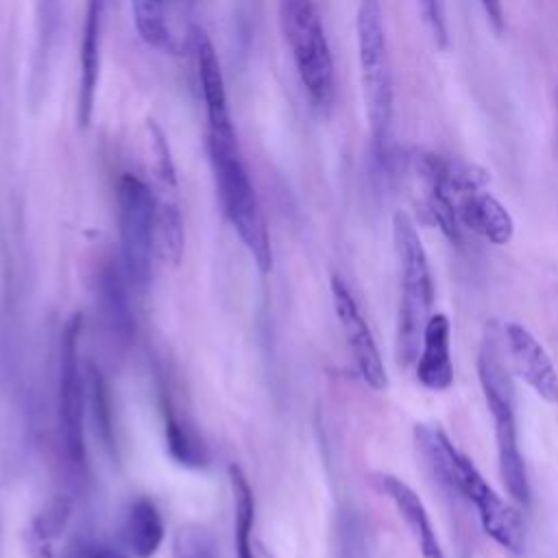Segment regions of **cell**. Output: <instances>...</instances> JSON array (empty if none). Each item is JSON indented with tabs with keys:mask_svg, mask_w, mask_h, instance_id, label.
I'll list each match as a JSON object with an SVG mask.
<instances>
[{
	"mask_svg": "<svg viewBox=\"0 0 558 558\" xmlns=\"http://www.w3.org/2000/svg\"><path fill=\"white\" fill-rule=\"evenodd\" d=\"M414 438L434 475L449 490H456L473 504L482 530L501 549L521 554L525 547V527L519 512L493 490L471 458L460 453L438 425L418 423L414 427Z\"/></svg>",
	"mask_w": 558,
	"mask_h": 558,
	"instance_id": "6da1fadb",
	"label": "cell"
},
{
	"mask_svg": "<svg viewBox=\"0 0 558 558\" xmlns=\"http://www.w3.org/2000/svg\"><path fill=\"white\" fill-rule=\"evenodd\" d=\"M207 150L220 207L240 242L262 272L272 268V246L266 218L240 153L235 129L207 131Z\"/></svg>",
	"mask_w": 558,
	"mask_h": 558,
	"instance_id": "7a4b0ae2",
	"label": "cell"
},
{
	"mask_svg": "<svg viewBox=\"0 0 558 558\" xmlns=\"http://www.w3.org/2000/svg\"><path fill=\"white\" fill-rule=\"evenodd\" d=\"M392 242L399 262V310L395 331L397 364L408 368L416 362L423 329L434 307V281L423 240L405 211L392 216Z\"/></svg>",
	"mask_w": 558,
	"mask_h": 558,
	"instance_id": "3957f363",
	"label": "cell"
},
{
	"mask_svg": "<svg viewBox=\"0 0 558 558\" xmlns=\"http://www.w3.org/2000/svg\"><path fill=\"white\" fill-rule=\"evenodd\" d=\"M477 377H480V386H482L488 412L495 423L499 477L508 495L514 501L527 506L532 499V490H530L523 453L517 440L514 388H512L508 368L501 362V351L493 331H488L482 340L480 355H477Z\"/></svg>",
	"mask_w": 558,
	"mask_h": 558,
	"instance_id": "277c9868",
	"label": "cell"
},
{
	"mask_svg": "<svg viewBox=\"0 0 558 558\" xmlns=\"http://www.w3.org/2000/svg\"><path fill=\"white\" fill-rule=\"evenodd\" d=\"M355 39L368 131L375 148L384 153L395 116V83L379 0H360L355 11Z\"/></svg>",
	"mask_w": 558,
	"mask_h": 558,
	"instance_id": "5b68a950",
	"label": "cell"
},
{
	"mask_svg": "<svg viewBox=\"0 0 558 558\" xmlns=\"http://www.w3.org/2000/svg\"><path fill=\"white\" fill-rule=\"evenodd\" d=\"M279 28L310 100L316 107H329L336 94V74L314 0H279Z\"/></svg>",
	"mask_w": 558,
	"mask_h": 558,
	"instance_id": "8992f818",
	"label": "cell"
},
{
	"mask_svg": "<svg viewBox=\"0 0 558 558\" xmlns=\"http://www.w3.org/2000/svg\"><path fill=\"white\" fill-rule=\"evenodd\" d=\"M118 231L120 264L133 288L144 292L153 277V257L157 248L155 216L157 196L135 174H122L118 181Z\"/></svg>",
	"mask_w": 558,
	"mask_h": 558,
	"instance_id": "52a82bcc",
	"label": "cell"
},
{
	"mask_svg": "<svg viewBox=\"0 0 558 558\" xmlns=\"http://www.w3.org/2000/svg\"><path fill=\"white\" fill-rule=\"evenodd\" d=\"M78 333L81 316L74 314L61 333L59 344V381H57V421L63 453L72 466H85V412H87V384L78 362Z\"/></svg>",
	"mask_w": 558,
	"mask_h": 558,
	"instance_id": "ba28073f",
	"label": "cell"
},
{
	"mask_svg": "<svg viewBox=\"0 0 558 558\" xmlns=\"http://www.w3.org/2000/svg\"><path fill=\"white\" fill-rule=\"evenodd\" d=\"M331 301H333V312L338 316V323L342 327L347 347L353 355V362L360 371V377L364 379V384L373 390H384L388 386V375H386V366L381 362L377 342L371 333V327L366 323V318L360 312V305L355 301V296L351 294L349 286L333 275L331 281Z\"/></svg>",
	"mask_w": 558,
	"mask_h": 558,
	"instance_id": "9c48e42d",
	"label": "cell"
},
{
	"mask_svg": "<svg viewBox=\"0 0 558 558\" xmlns=\"http://www.w3.org/2000/svg\"><path fill=\"white\" fill-rule=\"evenodd\" d=\"M504 340L514 375L521 377L543 401L558 403V371L532 331L521 323H506Z\"/></svg>",
	"mask_w": 558,
	"mask_h": 558,
	"instance_id": "30bf717a",
	"label": "cell"
},
{
	"mask_svg": "<svg viewBox=\"0 0 558 558\" xmlns=\"http://www.w3.org/2000/svg\"><path fill=\"white\" fill-rule=\"evenodd\" d=\"M129 292H133V288L120 259L107 257L96 272V307L107 336L118 344H129L135 331Z\"/></svg>",
	"mask_w": 558,
	"mask_h": 558,
	"instance_id": "8fae6325",
	"label": "cell"
},
{
	"mask_svg": "<svg viewBox=\"0 0 558 558\" xmlns=\"http://www.w3.org/2000/svg\"><path fill=\"white\" fill-rule=\"evenodd\" d=\"M107 4L109 0H85V22H83V39H81V74H78V96H76V118L81 126L89 124L92 111H94Z\"/></svg>",
	"mask_w": 558,
	"mask_h": 558,
	"instance_id": "7c38bea8",
	"label": "cell"
},
{
	"mask_svg": "<svg viewBox=\"0 0 558 558\" xmlns=\"http://www.w3.org/2000/svg\"><path fill=\"white\" fill-rule=\"evenodd\" d=\"M451 325L449 318L440 312L432 314L421 340V351L416 357V381L432 390L442 392L453 384V364H451Z\"/></svg>",
	"mask_w": 558,
	"mask_h": 558,
	"instance_id": "4fadbf2b",
	"label": "cell"
},
{
	"mask_svg": "<svg viewBox=\"0 0 558 558\" xmlns=\"http://www.w3.org/2000/svg\"><path fill=\"white\" fill-rule=\"evenodd\" d=\"M375 486L395 504L399 517L410 530V536L416 543L421 558H445L442 547L438 543V536L432 527V521L427 517V510L421 501V497L397 475L390 473H377Z\"/></svg>",
	"mask_w": 558,
	"mask_h": 558,
	"instance_id": "5bb4252c",
	"label": "cell"
},
{
	"mask_svg": "<svg viewBox=\"0 0 558 558\" xmlns=\"http://www.w3.org/2000/svg\"><path fill=\"white\" fill-rule=\"evenodd\" d=\"M456 214L460 225L497 246L508 244L514 235V220L510 211L484 187L458 194Z\"/></svg>",
	"mask_w": 558,
	"mask_h": 558,
	"instance_id": "9a60e30c",
	"label": "cell"
},
{
	"mask_svg": "<svg viewBox=\"0 0 558 558\" xmlns=\"http://www.w3.org/2000/svg\"><path fill=\"white\" fill-rule=\"evenodd\" d=\"M163 519L148 497L129 504L122 521V538L135 558H153L163 543Z\"/></svg>",
	"mask_w": 558,
	"mask_h": 558,
	"instance_id": "2e32d148",
	"label": "cell"
},
{
	"mask_svg": "<svg viewBox=\"0 0 558 558\" xmlns=\"http://www.w3.org/2000/svg\"><path fill=\"white\" fill-rule=\"evenodd\" d=\"M72 514L68 497L50 499L28 523L24 532V545L28 558H54L57 541L61 538Z\"/></svg>",
	"mask_w": 558,
	"mask_h": 558,
	"instance_id": "e0dca14e",
	"label": "cell"
},
{
	"mask_svg": "<svg viewBox=\"0 0 558 558\" xmlns=\"http://www.w3.org/2000/svg\"><path fill=\"white\" fill-rule=\"evenodd\" d=\"M229 484L233 493V543L235 558H255L253 525H255V497L248 477L238 464L229 466Z\"/></svg>",
	"mask_w": 558,
	"mask_h": 558,
	"instance_id": "ac0fdd59",
	"label": "cell"
},
{
	"mask_svg": "<svg viewBox=\"0 0 558 558\" xmlns=\"http://www.w3.org/2000/svg\"><path fill=\"white\" fill-rule=\"evenodd\" d=\"M163 438L168 453L183 466L198 469L205 466L207 453L198 436L192 432V427L181 421L177 410L172 408L170 401H163Z\"/></svg>",
	"mask_w": 558,
	"mask_h": 558,
	"instance_id": "d6986e66",
	"label": "cell"
},
{
	"mask_svg": "<svg viewBox=\"0 0 558 558\" xmlns=\"http://www.w3.org/2000/svg\"><path fill=\"white\" fill-rule=\"evenodd\" d=\"M155 238L157 251L166 262L177 266L183 255L185 246V231H183V216L174 198L161 196L157 198V216H155Z\"/></svg>",
	"mask_w": 558,
	"mask_h": 558,
	"instance_id": "ffe728a7",
	"label": "cell"
},
{
	"mask_svg": "<svg viewBox=\"0 0 558 558\" xmlns=\"http://www.w3.org/2000/svg\"><path fill=\"white\" fill-rule=\"evenodd\" d=\"M85 384H87V408L92 410V421L96 425V432L105 447H113V427H111V403H109V390L102 373L87 364L85 368Z\"/></svg>",
	"mask_w": 558,
	"mask_h": 558,
	"instance_id": "44dd1931",
	"label": "cell"
},
{
	"mask_svg": "<svg viewBox=\"0 0 558 558\" xmlns=\"http://www.w3.org/2000/svg\"><path fill=\"white\" fill-rule=\"evenodd\" d=\"M131 9L140 37L150 46H166L170 39L166 0H131Z\"/></svg>",
	"mask_w": 558,
	"mask_h": 558,
	"instance_id": "7402d4cb",
	"label": "cell"
},
{
	"mask_svg": "<svg viewBox=\"0 0 558 558\" xmlns=\"http://www.w3.org/2000/svg\"><path fill=\"white\" fill-rule=\"evenodd\" d=\"M172 558H220L211 532L203 525H181L172 538Z\"/></svg>",
	"mask_w": 558,
	"mask_h": 558,
	"instance_id": "603a6c76",
	"label": "cell"
},
{
	"mask_svg": "<svg viewBox=\"0 0 558 558\" xmlns=\"http://www.w3.org/2000/svg\"><path fill=\"white\" fill-rule=\"evenodd\" d=\"M59 2L61 0H35V24H37V59L41 72L46 68V57L50 54V46L59 24Z\"/></svg>",
	"mask_w": 558,
	"mask_h": 558,
	"instance_id": "cb8c5ba5",
	"label": "cell"
},
{
	"mask_svg": "<svg viewBox=\"0 0 558 558\" xmlns=\"http://www.w3.org/2000/svg\"><path fill=\"white\" fill-rule=\"evenodd\" d=\"M418 13L427 33L432 35L434 44L445 50L449 44V28H447V7L445 0H416Z\"/></svg>",
	"mask_w": 558,
	"mask_h": 558,
	"instance_id": "d4e9b609",
	"label": "cell"
},
{
	"mask_svg": "<svg viewBox=\"0 0 558 558\" xmlns=\"http://www.w3.org/2000/svg\"><path fill=\"white\" fill-rule=\"evenodd\" d=\"M74 558H129V556L111 545L94 543V545H85Z\"/></svg>",
	"mask_w": 558,
	"mask_h": 558,
	"instance_id": "484cf974",
	"label": "cell"
},
{
	"mask_svg": "<svg viewBox=\"0 0 558 558\" xmlns=\"http://www.w3.org/2000/svg\"><path fill=\"white\" fill-rule=\"evenodd\" d=\"M480 4L484 9L488 22L493 24V28L497 33H501L504 31V4H501V0H480Z\"/></svg>",
	"mask_w": 558,
	"mask_h": 558,
	"instance_id": "4316f807",
	"label": "cell"
}]
</instances>
